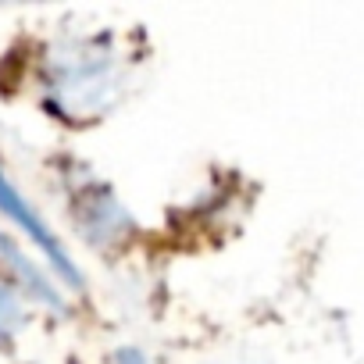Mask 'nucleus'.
<instances>
[{"mask_svg":"<svg viewBox=\"0 0 364 364\" xmlns=\"http://www.w3.org/2000/svg\"><path fill=\"white\" fill-rule=\"evenodd\" d=\"M26 325H29L26 293L18 289L15 279H0V346H15Z\"/></svg>","mask_w":364,"mask_h":364,"instance_id":"39448f33","label":"nucleus"},{"mask_svg":"<svg viewBox=\"0 0 364 364\" xmlns=\"http://www.w3.org/2000/svg\"><path fill=\"white\" fill-rule=\"evenodd\" d=\"M114 364H150V360H146L143 350H136V346H122V350L114 353Z\"/></svg>","mask_w":364,"mask_h":364,"instance_id":"423d86ee","label":"nucleus"},{"mask_svg":"<svg viewBox=\"0 0 364 364\" xmlns=\"http://www.w3.org/2000/svg\"><path fill=\"white\" fill-rule=\"evenodd\" d=\"M132 58L111 33H68L43 54L40 86L47 107L65 122L104 118L129 90Z\"/></svg>","mask_w":364,"mask_h":364,"instance_id":"f257e3e1","label":"nucleus"},{"mask_svg":"<svg viewBox=\"0 0 364 364\" xmlns=\"http://www.w3.org/2000/svg\"><path fill=\"white\" fill-rule=\"evenodd\" d=\"M0 215H4L15 229L26 232V240L47 257V264L54 268V275H61L65 286H72V289L82 286V272H79V264L72 261L68 247H65V243L58 240V232L43 222V215L29 204V197L8 178L4 168H0Z\"/></svg>","mask_w":364,"mask_h":364,"instance_id":"f03ea898","label":"nucleus"},{"mask_svg":"<svg viewBox=\"0 0 364 364\" xmlns=\"http://www.w3.org/2000/svg\"><path fill=\"white\" fill-rule=\"evenodd\" d=\"M0 257H4V264L15 272V282H18V289H22L26 296H33V300H40V304H47V307H58V311L65 307L61 289L54 286V279H50L40 264H33V257L22 254L15 240L0 236Z\"/></svg>","mask_w":364,"mask_h":364,"instance_id":"20e7f679","label":"nucleus"},{"mask_svg":"<svg viewBox=\"0 0 364 364\" xmlns=\"http://www.w3.org/2000/svg\"><path fill=\"white\" fill-rule=\"evenodd\" d=\"M72 215L79 222V229L86 232L90 243L97 247H114L129 236L132 222L125 215V208L114 200V193L97 178H82L75 193H72Z\"/></svg>","mask_w":364,"mask_h":364,"instance_id":"7ed1b4c3","label":"nucleus"}]
</instances>
